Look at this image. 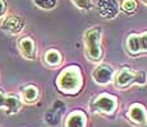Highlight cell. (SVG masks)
I'll use <instances>...</instances> for the list:
<instances>
[{
  "mask_svg": "<svg viewBox=\"0 0 147 127\" xmlns=\"http://www.w3.org/2000/svg\"><path fill=\"white\" fill-rule=\"evenodd\" d=\"M5 10H7V5H5L4 0H0V18L5 14Z\"/></svg>",
  "mask_w": 147,
  "mask_h": 127,
  "instance_id": "d6986e66",
  "label": "cell"
},
{
  "mask_svg": "<svg viewBox=\"0 0 147 127\" xmlns=\"http://www.w3.org/2000/svg\"><path fill=\"white\" fill-rule=\"evenodd\" d=\"M119 108V99L111 93H100L95 95L88 103V109L91 113L113 117Z\"/></svg>",
  "mask_w": 147,
  "mask_h": 127,
  "instance_id": "277c9868",
  "label": "cell"
},
{
  "mask_svg": "<svg viewBox=\"0 0 147 127\" xmlns=\"http://www.w3.org/2000/svg\"><path fill=\"white\" fill-rule=\"evenodd\" d=\"M142 1H143V4H146V5H147V0H142Z\"/></svg>",
  "mask_w": 147,
  "mask_h": 127,
  "instance_id": "ffe728a7",
  "label": "cell"
},
{
  "mask_svg": "<svg viewBox=\"0 0 147 127\" xmlns=\"http://www.w3.org/2000/svg\"><path fill=\"white\" fill-rule=\"evenodd\" d=\"M140 47L141 55H147V31L143 33H140Z\"/></svg>",
  "mask_w": 147,
  "mask_h": 127,
  "instance_id": "e0dca14e",
  "label": "cell"
},
{
  "mask_svg": "<svg viewBox=\"0 0 147 127\" xmlns=\"http://www.w3.org/2000/svg\"><path fill=\"white\" fill-rule=\"evenodd\" d=\"M102 29L100 27H91L84 32L83 43H84V56L87 61L94 65H98L104 60V49H102Z\"/></svg>",
  "mask_w": 147,
  "mask_h": 127,
  "instance_id": "7a4b0ae2",
  "label": "cell"
},
{
  "mask_svg": "<svg viewBox=\"0 0 147 127\" xmlns=\"http://www.w3.org/2000/svg\"><path fill=\"white\" fill-rule=\"evenodd\" d=\"M24 21L18 15H7L3 18L1 23H0V28L4 33L8 36H18L19 33L23 32L24 29Z\"/></svg>",
  "mask_w": 147,
  "mask_h": 127,
  "instance_id": "ba28073f",
  "label": "cell"
},
{
  "mask_svg": "<svg viewBox=\"0 0 147 127\" xmlns=\"http://www.w3.org/2000/svg\"><path fill=\"white\" fill-rule=\"evenodd\" d=\"M84 78L80 65H68L60 70L55 80L56 89L64 95L73 97L82 90Z\"/></svg>",
  "mask_w": 147,
  "mask_h": 127,
  "instance_id": "6da1fadb",
  "label": "cell"
},
{
  "mask_svg": "<svg viewBox=\"0 0 147 127\" xmlns=\"http://www.w3.org/2000/svg\"><path fill=\"white\" fill-rule=\"evenodd\" d=\"M136 8H137L136 0H123V3H121V9L125 13H133Z\"/></svg>",
  "mask_w": 147,
  "mask_h": 127,
  "instance_id": "2e32d148",
  "label": "cell"
},
{
  "mask_svg": "<svg viewBox=\"0 0 147 127\" xmlns=\"http://www.w3.org/2000/svg\"><path fill=\"white\" fill-rule=\"evenodd\" d=\"M97 12L102 18H115L119 13V4L117 0H98Z\"/></svg>",
  "mask_w": 147,
  "mask_h": 127,
  "instance_id": "7c38bea8",
  "label": "cell"
},
{
  "mask_svg": "<svg viewBox=\"0 0 147 127\" xmlns=\"http://www.w3.org/2000/svg\"><path fill=\"white\" fill-rule=\"evenodd\" d=\"M117 70L110 64H98L94 67L91 72L92 81L98 86H109L113 84L114 75Z\"/></svg>",
  "mask_w": 147,
  "mask_h": 127,
  "instance_id": "5b68a950",
  "label": "cell"
},
{
  "mask_svg": "<svg viewBox=\"0 0 147 127\" xmlns=\"http://www.w3.org/2000/svg\"><path fill=\"white\" fill-rule=\"evenodd\" d=\"M125 118L136 127H147V108L143 103L136 102L128 107Z\"/></svg>",
  "mask_w": 147,
  "mask_h": 127,
  "instance_id": "8992f818",
  "label": "cell"
},
{
  "mask_svg": "<svg viewBox=\"0 0 147 127\" xmlns=\"http://www.w3.org/2000/svg\"><path fill=\"white\" fill-rule=\"evenodd\" d=\"M23 103L17 94H9L0 89V109L4 111L7 114H17L21 111Z\"/></svg>",
  "mask_w": 147,
  "mask_h": 127,
  "instance_id": "52a82bcc",
  "label": "cell"
},
{
  "mask_svg": "<svg viewBox=\"0 0 147 127\" xmlns=\"http://www.w3.org/2000/svg\"><path fill=\"white\" fill-rule=\"evenodd\" d=\"M113 85L117 89L124 90L132 86H146L147 85V72L142 70H133L127 66L117 70L113 80Z\"/></svg>",
  "mask_w": 147,
  "mask_h": 127,
  "instance_id": "3957f363",
  "label": "cell"
},
{
  "mask_svg": "<svg viewBox=\"0 0 147 127\" xmlns=\"http://www.w3.org/2000/svg\"><path fill=\"white\" fill-rule=\"evenodd\" d=\"M125 51L131 56H140L141 55V47H140V36L138 33H131L125 38Z\"/></svg>",
  "mask_w": 147,
  "mask_h": 127,
  "instance_id": "5bb4252c",
  "label": "cell"
},
{
  "mask_svg": "<svg viewBox=\"0 0 147 127\" xmlns=\"http://www.w3.org/2000/svg\"><path fill=\"white\" fill-rule=\"evenodd\" d=\"M56 1H58V0H33V3H35L38 8L45 9V10H50V9H53V8H55Z\"/></svg>",
  "mask_w": 147,
  "mask_h": 127,
  "instance_id": "9a60e30c",
  "label": "cell"
},
{
  "mask_svg": "<svg viewBox=\"0 0 147 127\" xmlns=\"http://www.w3.org/2000/svg\"><path fill=\"white\" fill-rule=\"evenodd\" d=\"M72 1L76 4V7L81 8V9H84V10L91 9V1L90 0H72Z\"/></svg>",
  "mask_w": 147,
  "mask_h": 127,
  "instance_id": "ac0fdd59",
  "label": "cell"
},
{
  "mask_svg": "<svg viewBox=\"0 0 147 127\" xmlns=\"http://www.w3.org/2000/svg\"><path fill=\"white\" fill-rule=\"evenodd\" d=\"M63 127H88V116L83 109H73L65 116Z\"/></svg>",
  "mask_w": 147,
  "mask_h": 127,
  "instance_id": "30bf717a",
  "label": "cell"
},
{
  "mask_svg": "<svg viewBox=\"0 0 147 127\" xmlns=\"http://www.w3.org/2000/svg\"><path fill=\"white\" fill-rule=\"evenodd\" d=\"M64 61L63 53L56 49H49L42 55V64L50 69H56L59 67Z\"/></svg>",
  "mask_w": 147,
  "mask_h": 127,
  "instance_id": "4fadbf2b",
  "label": "cell"
},
{
  "mask_svg": "<svg viewBox=\"0 0 147 127\" xmlns=\"http://www.w3.org/2000/svg\"><path fill=\"white\" fill-rule=\"evenodd\" d=\"M18 51L23 59L28 61H35L37 59V45H36L35 39L30 36H24L18 39L17 43Z\"/></svg>",
  "mask_w": 147,
  "mask_h": 127,
  "instance_id": "9c48e42d",
  "label": "cell"
},
{
  "mask_svg": "<svg viewBox=\"0 0 147 127\" xmlns=\"http://www.w3.org/2000/svg\"><path fill=\"white\" fill-rule=\"evenodd\" d=\"M19 98H21V102L23 104H27V106H33L36 104L38 100H40L41 93L40 89L37 88L33 84H28V85H24L23 88L19 92Z\"/></svg>",
  "mask_w": 147,
  "mask_h": 127,
  "instance_id": "8fae6325",
  "label": "cell"
}]
</instances>
